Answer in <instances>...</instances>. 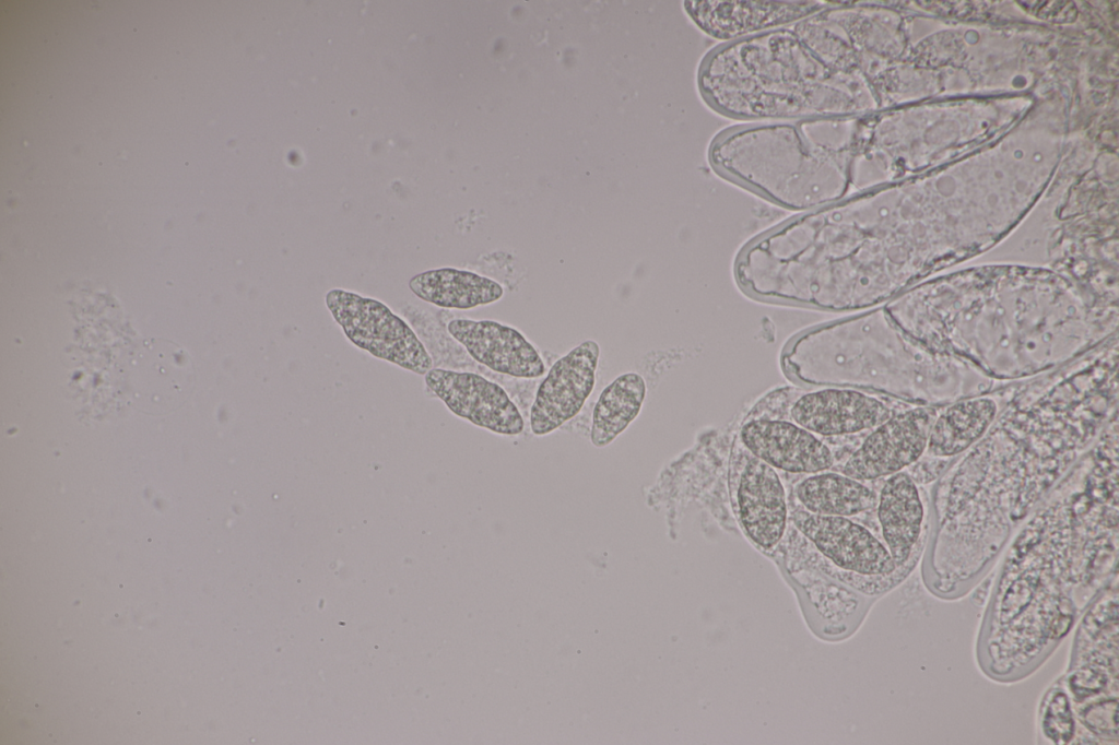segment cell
I'll return each instance as SVG.
<instances>
[{"label": "cell", "mask_w": 1119, "mask_h": 745, "mask_svg": "<svg viewBox=\"0 0 1119 745\" xmlns=\"http://www.w3.org/2000/svg\"><path fill=\"white\" fill-rule=\"evenodd\" d=\"M1073 718L1063 693L1057 691L1047 707L1044 731L1055 742H1068L1073 734Z\"/></svg>", "instance_id": "ffe728a7"}, {"label": "cell", "mask_w": 1119, "mask_h": 745, "mask_svg": "<svg viewBox=\"0 0 1119 745\" xmlns=\"http://www.w3.org/2000/svg\"><path fill=\"white\" fill-rule=\"evenodd\" d=\"M883 307L926 347L969 360L986 336L1033 347L1058 342L1076 353L1117 326V307L1045 268H968L910 287Z\"/></svg>", "instance_id": "6da1fadb"}, {"label": "cell", "mask_w": 1119, "mask_h": 745, "mask_svg": "<svg viewBox=\"0 0 1119 745\" xmlns=\"http://www.w3.org/2000/svg\"><path fill=\"white\" fill-rule=\"evenodd\" d=\"M730 504L747 541L775 555L789 527V492L777 470L744 449L734 437L728 470Z\"/></svg>", "instance_id": "5b68a950"}, {"label": "cell", "mask_w": 1119, "mask_h": 745, "mask_svg": "<svg viewBox=\"0 0 1119 745\" xmlns=\"http://www.w3.org/2000/svg\"><path fill=\"white\" fill-rule=\"evenodd\" d=\"M599 356V344L586 340L552 365L531 406L532 434L545 436L580 412L594 388Z\"/></svg>", "instance_id": "9c48e42d"}, {"label": "cell", "mask_w": 1119, "mask_h": 745, "mask_svg": "<svg viewBox=\"0 0 1119 745\" xmlns=\"http://www.w3.org/2000/svg\"><path fill=\"white\" fill-rule=\"evenodd\" d=\"M424 380L455 415L498 435L522 433V415L499 385L474 372L441 368L429 369Z\"/></svg>", "instance_id": "30bf717a"}, {"label": "cell", "mask_w": 1119, "mask_h": 745, "mask_svg": "<svg viewBox=\"0 0 1119 745\" xmlns=\"http://www.w3.org/2000/svg\"><path fill=\"white\" fill-rule=\"evenodd\" d=\"M195 370L187 353L164 340L142 344L130 368L134 405L150 414H165L190 395Z\"/></svg>", "instance_id": "7c38bea8"}, {"label": "cell", "mask_w": 1119, "mask_h": 745, "mask_svg": "<svg viewBox=\"0 0 1119 745\" xmlns=\"http://www.w3.org/2000/svg\"><path fill=\"white\" fill-rule=\"evenodd\" d=\"M647 393L637 372L616 377L600 393L592 412L590 441L597 448L612 444L638 416Z\"/></svg>", "instance_id": "d6986e66"}, {"label": "cell", "mask_w": 1119, "mask_h": 745, "mask_svg": "<svg viewBox=\"0 0 1119 745\" xmlns=\"http://www.w3.org/2000/svg\"><path fill=\"white\" fill-rule=\"evenodd\" d=\"M942 354L906 334L884 307L806 329L786 345L785 372L806 387L914 398V369Z\"/></svg>", "instance_id": "7a4b0ae2"}, {"label": "cell", "mask_w": 1119, "mask_h": 745, "mask_svg": "<svg viewBox=\"0 0 1119 745\" xmlns=\"http://www.w3.org/2000/svg\"><path fill=\"white\" fill-rule=\"evenodd\" d=\"M449 334L478 363L516 378H539L545 365L535 347L513 327L494 320L454 319Z\"/></svg>", "instance_id": "5bb4252c"}, {"label": "cell", "mask_w": 1119, "mask_h": 745, "mask_svg": "<svg viewBox=\"0 0 1119 745\" xmlns=\"http://www.w3.org/2000/svg\"><path fill=\"white\" fill-rule=\"evenodd\" d=\"M828 1H686L691 20L712 38L729 43L797 23Z\"/></svg>", "instance_id": "8fae6325"}, {"label": "cell", "mask_w": 1119, "mask_h": 745, "mask_svg": "<svg viewBox=\"0 0 1119 745\" xmlns=\"http://www.w3.org/2000/svg\"><path fill=\"white\" fill-rule=\"evenodd\" d=\"M1026 10H1030L1035 15L1046 20H1057L1058 22L1071 21L1075 17L1074 7L1068 5L1069 2H1021Z\"/></svg>", "instance_id": "44dd1931"}, {"label": "cell", "mask_w": 1119, "mask_h": 745, "mask_svg": "<svg viewBox=\"0 0 1119 745\" xmlns=\"http://www.w3.org/2000/svg\"><path fill=\"white\" fill-rule=\"evenodd\" d=\"M788 488L789 507L818 516L859 519L872 513L877 488L829 469L794 477Z\"/></svg>", "instance_id": "2e32d148"}, {"label": "cell", "mask_w": 1119, "mask_h": 745, "mask_svg": "<svg viewBox=\"0 0 1119 745\" xmlns=\"http://www.w3.org/2000/svg\"><path fill=\"white\" fill-rule=\"evenodd\" d=\"M409 288L420 299L446 309H472L499 300L502 285L478 273L440 268L421 272L409 281Z\"/></svg>", "instance_id": "ac0fdd59"}, {"label": "cell", "mask_w": 1119, "mask_h": 745, "mask_svg": "<svg viewBox=\"0 0 1119 745\" xmlns=\"http://www.w3.org/2000/svg\"><path fill=\"white\" fill-rule=\"evenodd\" d=\"M877 488L874 508L881 540L897 572L917 558L926 537V510L919 483L908 471L893 474Z\"/></svg>", "instance_id": "4fadbf2b"}, {"label": "cell", "mask_w": 1119, "mask_h": 745, "mask_svg": "<svg viewBox=\"0 0 1119 745\" xmlns=\"http://www.w3.org/2000/svg\"><path fill=\"white\" fill-rule=\"evenodd\" d=\"M787 539L802 545L808 554L790 563L820 572L838 571L870 577L874 584L887 582L897 572L882 540L868 525L852 518L818 516L790 508ZM791 567V568H797Z\"/></svg>", "instance_id": "277c9868"}, {"label": "cell", "mask_w": 1119, "mask_h": 745, "mask_svg": "<svg viewBox=\"0 0 1119 745\" xmlns=\"http://www.w3.org/2000/svg\"><path fill=\"white\" fill-rule=\"evenodd\" d=\"M790 579L798 587L809 623L818 636L836 640L848 636L860 623L862 599L855 589L820 571L797 567L791 568Z\"/></svg>", "instance_id": "9a60e30c"}, {"label": "cell", "mask_w": 1119, "mask_h": 745, "mask_svg": "<svg viewBox=\"0 0 1119 745\" xmlns=\"http://www.w3.org/2000/svg\"><path fill=\"white\" fill-rule=\"evenodd\" d=\"M757 406L782 413L839 451L849 452L873 428L906 405L892 397L841 387H786L766 394Z\"/></svg>", "instance_id": "3957f363"}, {"label": "cell", "mask_w": 1119, "mask_h": 745, "mask_svg": "<svg viewBox=\"0 0 1119 745\" xmlns=\"http://www.w3.org/2000/svg\"><path fill=\"white\" fill-rule=\"evenodd\" d=\"M325 301L345 336L357 347L419 375L433 368V360L414 331L384 303L341 288L330 289Z\"/></svg>", "instance_id": "8992f818"}, {"label": "cell", "mask_w": 1119, "mask_h": 745, "mask_svg": "<svg viewBox=\"0 0 1119 745\" xmlns=\"http://www.w3.org/2000/svg\"><path fill=\"white\" fill-rule=\"evenodd\" d=\"M998 413V401L985 394L959 400L938 410L923 457L949 462L968 451L988 434Z\"/></svg>", "instance_id": "e0dca14e"}, {"label": "cell", "mask_w": 1119, "mask_h": 745, "mask_svg": "<svg viewBox=\"0 0 1119 745\" xmlns=\"http://www.w3.org/2000/svg\"><path fill=\"white\" fill-rule=\"evenodd\" d=\"M937 412L926 405L905 406L869 431L834 469L873 484L907 471L923 457Z\"/></svg>", "instance_id": "52a82bcc"}, {"label": "cell", "mask_w": 1119, "mask_h": 745, "mask_svg": "<svg viewBox=\"0 0 1119 745\" xmlns=\"http://www.w3.org/2000/svg\"><path fill=\"white\" fill-rule=\"evenodd\" d=\"M735 438L782 476L834 469L844 459L839 451L782 413L755 406L742 421Z\"/></svg>", "instance_id": "ba28073f"}]
</instances>
